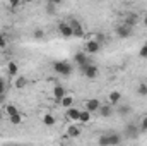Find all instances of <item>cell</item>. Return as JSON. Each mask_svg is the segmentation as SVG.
I'll return each instance as SVG.
<instances>
[{
  "label": "cell",
  "instance_id": "10",
  "mask_svg": "<svg viewBox=\"0 0 147 146\" xmlns=\"http://www.w3.org/2000/svg\"><path fill=\"white\" fill-rule=\"evenodd\" d=\"M63 96H67V93H65V88L63 86H60V84H57L55 88H53V98H55V102H62L63 100Z\"/></svg>",
  "mask_w": 147,
  "mask_h": 146
},
{
  "label": "cell",
  "instance_id": "30",
  "mask_svg": "<svg viewBox=\"0 0 147 146\" xmlns=\"http://www.w3.org/2000/svg\"><path fill=\"white\" fill-rule=\"evenodd\" d=\"M5 46H7V36L0 35V48H5Z\"/></svg>",
  "mask_w": 147,
  "mask_h": 146
},
{
  "label": "cell",
  "instance_id": "28",
  "mask_svg": "<svg viewBox=\"0 0 147 146\" xmlns=\"http://www.w3.org/2000/svg\"><path fill=\"white\" fill-rule=\"evenodd\" d=\"M116 112H118V113H120V115H128V113H130V112H132V108H130V107H127V105H125V107H120V108L116 110Z\"/></svg>",
  "mask_w": 147,
  "mask_h": 146
},
{
  "label": "cell",
  "instance_id": "31",
  "mask_svg": "<svg viewBox=\"0 0 147 146\" xmlns=\"http://www.w3.org/2000/svg\"><path fill=\"white\" fill-rule=\"evenodd\" d=\"M139 55H140L142 59H147V46H146V45H144V46L139 50Z\"/></svg>",
  "mask_w": 147,
  "mask_h": 146
},
{
  "label": "cell",
  "instance_id": "18",
  "mask_svg": "<svg viewBox=\"0 0 147 146\" xmlns=\"http://www.w3.org/2000/svg\"><path fill=\"white\" fill-rule=\"evenodd\" d=\"M79 122H80V124H84V126H87V124L91 122V113H89L87 110H80V117H79Z\"/></svg>",
  "mask_w": 147,
  "mask_h": 146
},
{
  "label": "cell",
  "instance_id": "14",
  "mask_svg": "<svg viewBox=\"0 0 147 146\" xmlns=\"http://www.w3.org/2000/svg\"><path fill=\"white\" fill-rule=\"evenodd\" d=\"M79 136H80V129L75 124H70L67 127V138H79Z\"/></svg>",
  "mask_w": 147,
  "mask_h": 146
},
{
  "label": "cell",
  "instance_id": "32",
  "mask_svg": "<svg viewBox=\"0 0 147 146\" xmlns=\"http://www.w3.org/2000/svg\"><path fill=\"white\" fill-rule=\"evenodd\" d=\"M21 5H22L21 2H10V3H9V7H12V9H19Z\"/></svg>",
  "mask_w": 147,
  "mask_h": 146
},
{
  "label": "cell",
  "instance_id": "16",
  "mask_svg": "<svg viewBox=\"0 0 147 146\" xmlns=\"http://www.w3.org/2000/svg\"><path fill=\"white\" fill-rule=\"evenodd\" d=\"M115 107H111L110 103H106V105H101V108H99V112L98 113H101V117H110V115H113V112H115Z\"/></svg>",
  "mask_w": 147,
  "mask_h": 146
},
{
  "label": "cell",
  "instance_id": "25",
  "mask_svg": "<svg viewBox=\"0 0 147 146\" xmlns=\"http://www.w3.org/2000/svg\"><path fill=\"white\" fill-rule=\"evenodd\" d=\"M9 122H10L12 126H19V124L22 122V115H21V112L16 113V115H12V117H9Z\"/></svg>",
  "mask_w": 147,
  "mask_h": 146
},
{
  "label": "cell",
  "instance_id": "27",
  "mask_svg": "<svg viewBox=\"0 0 147 146\" xmlns=\"http://www.w3.org/2000/svg\"><path fill=\"white\" fill-rule=\"evenodd\" d=\"M139 129H140L142 132H146V131H147V115H144V117L140 119V124H139Z\"/></svg>",
  "mask_w": 147,
  "mask_h": 146
},
{
  "label": "cell",
  "instance_id": "7",
  "mask_svg": "<svg viewBox=\"0 0 147 146\" xmlns=\"http://www.w3.org/2000/svg\"><path fill=\"white\" fill-rule=\"evenodd\" d=\"M132 35H134V28L127 26L125 23L116 26V36L118 38H128V36H132Z\"/></svg>",
  "mask_w": 147,
  "mask_h": 146
},
{
  "label": "cell",
  "instance_id": "19",
  "mask_svg": "<svg viewBox=\"0 0 147 146\" xmlns=\"http://www.w3.org/2000/svg\"><path fill=\"white\" fill-rule=\"evenodd\" d=\"M2 112H3V113H7L9 117H12V115L19 113V108H17L16 105H10V103H9V105H5V107H3V110H2Z\"/></svg>",
  "mask_w": 147,
  "mask_h": 146
},
{
  "label": "cell",
  "instance_id": "13",
  "mask_svg": "<svg viewBox=\"0 0 147 146\" xmlns=\"http://www.w3.org/2000/svg\"><path fill=\"white\" fill-rule=\"evenodd\" d=\"M137 21H139V17H137V14H135V12H128V14H127V17H125V24H127V26H130V28H134V26L137 24Z\"/></svg>",
  "mask_w": 147,
  "mask_h": 146
},
{
  "label": "cell",
  "instance_id": "15",
  "mask_svg": "<svg viewBox=\"0 0 147 146\" xmlns=\"http://www.w3.org/2000/svg\"><path fill=\"white\" fill-rule=\"evenodd\" d=\"M108 139H110V146H118L121 143L123 136L121 134H116V132H111V134H108Z\"/></svg>",
  "mask_w": 147,
  "mask_h": 146
},
{
  "label": "cell",
  "instance_id": "33",
  "mask_svg": "<svg viewBox=\"0 0 147 146\" xmlns=\"http://www.w3.org/2000/svg\"><path fill=\"white\" fill-rule=\"evenodd\" d=\"M142 23L147 26V12H144V19H142Z\"/></svg>",
  "mask_w": 147,
  "mask_h": 146
},
{
  "label": "cell",
  "instance_id": "17",
  "mask_svg": "<svg viewBox=\"0 0 147 146\" xmlns=\"http://www.w3.org/2000/svg\"><path fill=\"white\" fill-rule=\"evenodd\" d=\"M60 107H62V108H65V110L72 108V107H74V96H70V95L63 96V100L60 102Z\"/></svg>",
  "mask_w": 147,
  "mask_h": 146
},
{
  "label": "cell",
  "instance_id": "20",
  "mask_svg": "<svg viewBox=\"0 0 147 146\" xmlns=\"http://www.w3.org/2000/svg\"><path fill=\"white\" fill-rule=\"evenodd\" d=\"M7 72L10 76H19V65L16 62H9L7 64Z\"/></svg>",
  "mask_w": 147,
  "mask_h": 146
},
{
  "label": "cell",
  "instance_id": "2",
  "mask_svg": "<svg viewBox=\"0 0 147 146\" xmlns=\"http://www.w3.org/2000/svg\"><path fill=\"white\" fill-rule=\"evenodd\" d=\"M139 134H140V129L137 124H127L123 129V138H127V139H137Z\"/></svg>",
  "mask_w": 147,
  "mask_h": 146
},
{
  "label": "cell",
  "instance_id": "6",
  "mask_svg": "<svg viewBox=\"0 0 147 146\" xmlns=\"http://www.w3.org/2000/svg\"><path fill=\"white\" fill-rule=\"evenodd\" d=\"M57 29H58V33H60L63 38H72L74 36L72 28H70V24H69L67 21H60L58 26H57Z\"/></svg>",
  "mask_w": 147,
  "mask_h": 146
},
{
  "label": "cell",
  "instance_id": "1",
  "mask_svg": "<svg viewBox=\"0 0 147 146\" xmlns=\"http://www.w3.org/2000/svg\"><path fill=\"white\" fill-rule=\"evenodd\" d=\"M53 71L57 74H60V76H70L74 71V67H72V64L70 62H67V60H57L55 64H53Z\"/></svg>",
  "mask_w": 147,
  "mask_h": 146
},
{
  "label": "cell",
  "instance_id": "21",
  "mask_svg": "<svg viewBox=\"0 0 147 146\" xmlns=\"http://www.w3.org/2000/svg\"><path fill=\"white\" fill-rule=\"evenodd\" d=\"M57 5H58L57 2H46V3H45V10H46L50 16H53V14L57 12Z\"/></svg>",
  "mask_w": 147,
  "mask_h": 146
},
{
  "label": "cell",
  "instance_id": "24",
  "mask_svg": "<svg viewBox=\"0 0 147 146\" xmlns=\"http://www.w3.org/2000/svg\"><path fill=\"white\" fill-rule=\"evenodd\" d=\"M28 84V79L26 77H22V76H19V77H16V83H14V86L17 88V89H21V88H24Z\"/></svg>",
  "mask_w": 147,
  "mask_h": 146
},
{
  "label": "cell",
  "instance_id": "3",
  "mask_svg": "<svg viewBox=\"0 0 147 146\" xmlns=\"http://www.w3.org/2000/svg\"><path fill=\"white\" fill-rule=\"evenodd\" d=\"M101 50V43L98 41V40H87L86 43H84V52L87 53V55H94V53H98Z\"/></svg>",
  "mask_w": 147,
  "mask_h": 146
},
{
  "label": "cell",
  "instance_id": "11",
  "mask_svg": "<svg viewBox=\"0 0 147 146\" xmlns=\"http://www.w3.org/2000/svg\"><path fill=\"white\" fill-rule=\"evenodd\" d=\"M79 117H80V108L72 107V108L67 110V119H69L70 122H79Z\"/></svg>",
  "mask_w": 147,
  "mask_h": 146
},
{
  "label": "cell",
  "instance_id": "5",
  "mask_svg": "<svg viewBox=\"0 0 147 146\" xmlns=\"http://www.w3.org/2000/svg\"><path fill=\"white\" fill-rule=\"evenodd\" d=\"M69 24H70V28H72V33H74V36L75 38H82L84 36V26H82V23H80L79 19H70Z\"/></svg>",
  "mask_w": 147,
  "mask_h": 146
},
{
  "label": "cell",
  "instance_id": "12",
  "mask_svg": "<svg viewBox=\"0 0 147 146\" xmlns=\"http://www.w3.org/2000/svg\"><path fill=\"white\" fill-rule=\"evenodd\" d=\"M120 100H121V93H120V91H111L110 95H108V102H110L111 107L118 105V103H120Z\"/></svg>",
  "mask_w": 147,
  "mask_h": 146
},
{
  "label": "cell",
  "instance_id": "23",
  "mask_svg": "<svg viewBox=\"0 0 147 146\" xmlns=\"http://www.w3.org/2000/svg\"><path fill=\"white\" fill-rule=\"evenodd\" d=\"M137 93L142 96V98H147V83H139V88H137Z\"/></svg>",
  "mask_w": 147,
  "mask_h": 146
},
{
  "label": "cell",
  "instance_id": "4",
  "mask_svg": "<svg viewBox=\"0 0 147 146\" xmlns=\"http://www.w3.org/2000/svg\"><path fill=\"white\" fill-rule=\"evenodd\" d=\"M80 72L84 74L87 79H94V77H98V74H99V69H98V65H94V64H87V65H84L82 69H80Z\"/></svg>",
  "mask_w": 147,
  "mask_h": 146
},
{
  "label": "cell",
  "instance_id": "35",
  "mask_svg": "<svg viewBox=\"0 0 147 146\" xmlns=\"http://www.w3.org/2000/svg\"><path fill=\"white\" fill-rule=\"evenodd\" d=\"M146 46H147V40H146Z\"/></svg>",
  "mask_w": 147,
  "mask_h": 146
},
{
  "label": "cell",
  "instance_id": "22",
  "mask_svg": "<svg viewBox=\"0 0 147 146\" xmlns=\"http://www.w3.org/2000/svg\"><path fill=\"white\" fill-rule=\"evenodd\" d=\"M43 124H45L46 127H53V126H55V117H53L51 113H45V117H43Z\"/></svg>",
  "mask_w": 147,
  "mask_h": 146
},
{
  "label": "cell",
  "instance_id": "9",
  "mask_svg": "<svg viewBox=\"0 0 147 146\" xmlns=\"http://www.w3.org/2000/svg\"><path fill=\"white\" fill-rule=\"evenodd\" d=\"M74 62L79 65V69H82L84 65L89 64V55H87L86 52H77V53L74 55Z\"/></svg>",
  "mask_w": 147,
  "mask_h": 146
},
{
  "label": "cell",
  "instance_id": "29",
  "mask_svg": "<svg viewBox=\"0 0 147 146\" xmlns=\"http://www.w3.org/2000/svg\"><path fill=\"white\" fill-rule=\"evenodd\" d=\"M5 89H7V86H5V79L0 77V95H5Z\"/></svg>",
  "mask_w": 147,
  "mask_h": 146
},
{
  "label": "cell",
  "instance_id": "26",
  "mask_svg": "<svg viewBox=\"0 0 147 146\" xmlns=\"http://www.w3.org/2000/svg\"><path fill=\"white\" fill-rule=\"evenodd\" d=\"M33 38H34V40H43V38H45V31H43L41 28H34V29H33Z\"/></svg>",
  "mask_w": 147,
  "mask_h": 146
},
{
  "label": "cell",
  "instance_id": "8",
  "mask_svg": "<svg viewBox=\"0 0 147 146\" xmlns=\"http://www.w3.org/2000/svg\"><path fill=\"white\" fill-rule=\"evenodd\" d=\"M99 108H101V102L99 100H96V98H89V100H86V108L91 115L92 113H96V112H99Z\"/></svg>",
  "mask_w": 147,
  "mask_h": 146
},
{
  "label": "cell",
  "instance_id": "34",
  "mask_svg": "<svg viewBox=\"0 0 147 146\" xmlns=\"http://www.w3.org/2000/svg\"><path fill=\"white\" fill-rule=\"evenodd\" d=\"M2 117H3V112H2V110H0V120H2Z\"/></svg>",
  "mask_w": 147,
  "mask_h": 146
}]
</instances>
